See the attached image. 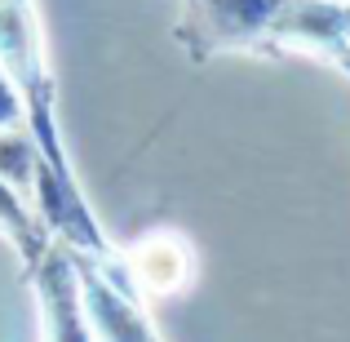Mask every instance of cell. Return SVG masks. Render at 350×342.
<instances>
[{
	"label": "cell",
	"instance_id": "cell-1",
	"mask_svg": "<svg viewBox=\"0 0 350 342\" xmlns=\"http://www.w3.org/2000/svg\"><path fill=\"white\" fill-rule=\"evenodd\" d=\"M191 276H196V258H191V245L178 231H155L124 254V280L137 298L182 293L191 284Z\"/></svg>",
	"mask_w": 350,
	"mask_h": 342
},
{
	"label": "cell",
	"instance_id": "cell-2",
	"mask_svg": "<svg viewBox=\"0 0 350 342\" xmlns=\"http://www.w3.org/2000/svg\"><path fill=\"white\" fill-rule=\"evenodd\" d=\"M0 231H5L9 245L18 249L27 276H31L36 267L44 262V254L53 249V231L40 218V209L31 205V196L18 191L14 182H5V178H0Z\"/></svg>",
	"mask_w": 350,
	"mask_h": 342
},
{
	"label": "cell",
	"instance_id": "cell-3",
	"mask_svg": "<svg viewBox=\"0 0 350 342\" xmlns=\"http://www.w3.org/2000/svg\"><path fill=\"white\" fill-rule=\"evenodd\" d=\"M23 120H27V98L18 94L14 76H9V71H5V62H0V129L23 125Z\"/></svg>",
	"mask_w": 350,
	"mask_h": 342
},
{
	"label": "cell",
	"instance_id": "cell-4",
	"mask_svg": "<svg viewBox=\"0 0 350 342\" xmlns=\"http://www.w3.org/2000/svg\"><path fill=\"white\" fill-rule=\"evenodd\" d=\"M151 342H160V338H151Z\"/></svg>",
	"mask_w": 350,
	"mask_h": 342
}]
</instances>
